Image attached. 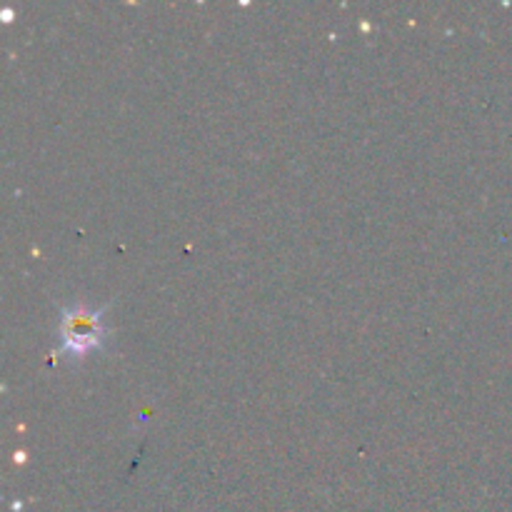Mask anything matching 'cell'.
I'll return each mask as SVG.
<instances>
[{
	"mask_svg": "<svg viewBox=\"0 0 512 512\" xmlns=\"http://www.w3.org/2000/svg\"><path fill=\"white\" fill-rule=\"evenodd\" d=\"M108 335V328L103 323V310H90L85 305H70L60 313L58 338L63 353L80 358L88 355L90 350L100 348Z\"/></svg>",
	"mask_w": 512,
	"mask_h": 512,
	"instance_id": "6da1fadb",
	"label": "cell"
}]
</instances>
